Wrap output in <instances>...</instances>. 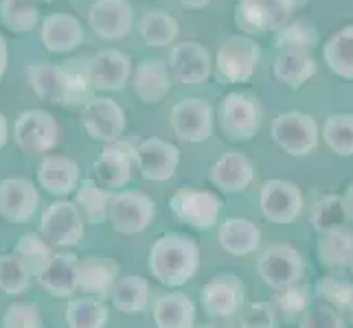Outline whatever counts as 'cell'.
I'll return each mask as SVG.
<instances>
[{"instance_id": "7c38bea8", "label": "cell", "mask_w": 353, "mask_h": 328, "mask_svg": "<svg viewBox=\"0 0 353 328\" xmlns=\"http://www.w3.org/2000/svg\"><path fill=\"white\" fill-rule=\"evenodd\" d=\"M169 208H172V212L182 223H187L196 230H206L217 221V217H220L222 199L213 195L211 190L185 186L172 197Z\"/></svg>"}, {"instance_id": "f1b7e54d", "label": "cell", "mask_w": 353, "mask_h": 328, "mask_svg": "<svg viewBox=\"0 0 353 328\" xmlns=\"http://www.w3.org/2000/svg\"><path fill=\"white\" fill-rule=\"evenodd\" d=\"M217 239H220L224 252L233 254V256H248L261 245V230L257 223H252L243 217H228L220 226Z\"/></svg>"}, {"instance_id": "ac0fdd59", "label": "cell", "mask_w": 353, "mask_h": 328, "mask_svg": "<svg viewBox=\"0 0 353 328\" xmlns=\"http://www.w3.org/2000/svg\"><path fill=\"white\" fill-rule=\"evenodd\" d=\"M88 22L101 40H123L134 27V11L128 0H94Z\"/></svg>"}, {"instance_id": "60d3db41", "label": "cell", "mask_w": 353, "mask_h": 328, "mask_svg": "<svg viewBox=\"0 0 353 328\" xmlns=\"http://www.w3.org/2000/svg\"><path fill=\"white\" fill-rule=\"evenodd\" d=\"M31 272L18 254H3L0 256V291L16 298L29 289Z\"/></svg>"}, {"instance_id": "8992f818", "label": "cell", "mask_w": 353, "mask_h": 328, "mask_svg": "<svg viewBox=\"0 0 353 328\" xmlns=\"http://www.w3.org/2000/svg\"><path fill=\"white\" fill-rule=\"evenodd\" d=\"M83 230H86V221H83L81 212L77 210L75 201L57 199L51 206H46V210L42 212L40 234L51 248L77 245L83 239Z\"/></svg>"}, {"instance_id": "f35d334b", "label": "cell", "mask_w": 353, "mask_h": 328, "mask_svg": "<svg viewBox=\"0 0 353 328\" xmlns=\"http://www.w3.org/2000/svg\"><path fill=\"white\" fill-rule=\"evenodd\" d=\"M323 138L334 153L353 155V114H332L323 125Z\"/></svg>"}, {"instance_id": "11a10c76", "label": "cell", "mask_w": 353, "mask_h": 328, "mask_svg": "<svg viewBox=\"0 0 353 328\" xmlns=\"http://www.w3.org/2000/svg\"><path fill=\"white\" fill-rule=\"evenodd\" d=\"M42 3H55V0H42Z\"/></svg>"}, {"instance_id": "9a60e30c", "label": "cell", "mask_w": 353, "mask_h": 328, "mask_svg": "<svg viewBox=\"0 0 353 328\" xmlns=\"http://www.w3.org/2000/svg\"><path fill=\"white\" fill-rule=\"evenodd\" d=\"M259 206L268 221L288 226L303 210V193L288 179H268L261 188Z\"/></svg>"}, {"instance_id": "9c48e42d", "label": "cell", "mask_w": 353, "mask_h": 328, "mask_svg": "<svg viewBox=\"0 0 353 328\" xmlns=\"http://www.w3.org/2000/svg\"><path fill=\"white\" fill-rule=\"evenodd\" d=\"M272 138L285 153L303 157L319 144V123L305 112H285L272 120Z\"/></svg>"}, {"instance_id": "8fae6325", "label": "cell", "mask_w": 353, "mask_h": 328, "mask_svg": "<svg viewBox=\"0 0 353 328\" xmlns=\"http://www.w3.org/2000/svg\"><path fill=\"white\" fill-rule=\"evenodd\" d=\"M125 112L117 101L108 96H92V99L81 107V125L86 133L103 144L121 140L125 131Z\"/></svg>"}, {"instance_id": "7bdbcfd3", "label": "cell", "mask_w": 353, "mask_h": 328, "mask_svg": "<svg viewBox=\"0 0 353 328\" xmlns=\"http://www.w3.org/2000/svg\"><path fill=\"white\" fill-rule=\"evenodd\" d=\"M319 42V33H316L314 24L310 20H296L290 22L285 29L279 31L276 35V46L279 48H312Z\"/></svg>"}, {"instance_id": "2e32d148", "label": "cell", "mask_w": 353, "mask_h": 328, "mask_svg": "<svg viewBox=\"0 0 353 328\" xmlns=\"http://www.w3.org/2000/svg\"><path fill=\"white\" fill-rule=\"evenodd\" d=\"M40 206L38 186L27 177H5L0 182V217L9 223H27Z\"/></svg>"}, {"instance_id": "ab89813d", "label": "cell", "mask_w": 353, "mask_h": 328, "mask_svg": "<svg viewBox=\"0 0 353 328\" xmlns=\"http://www.w3.org/2000/svg\"><path fill=\"white\" fill-rule=\"evenodd\" d=\"M347 221L349 219L345 212L343 195H323L316 201L314 212H312V223L316 232H321V234L334 232L338 228H345Z\"/></svg>"}, {"instance_id": "681fc988", "label": "cell", "mask_w": 353, "mask_h": 328, "mask_svg": "<svg viewBox=\"0 0 353 328\" xmlns=\"http://www.w3.org/2000/svg\"><path fill=\"white\" fill-rule=\"evenodd\" d=\"M343 204H345V212H347V219L353 223V184L347 188V193L343 195Z\"/></svg>"}, {"instance_id": "7dc6e473", "label": "cell", "mask_w": 353, "mask_h": 328, "mask_svg": "<svg viewBox=\"0 0 353 328\" xmlns=\"http://www.w3.org/2000/svg\"><path fill=\"white\" fill-rule=\"evenodd\" d=\"M307 298H310L307 289L294 285V287L283 289V294L279 296L276 305H279V309L283 311V315H285L288 320H294L296 315H301V311L303 313L307 311Z\"/></svg>"}, {"instance_id": "ee69618b", "label": "cell", "mask_w": 353, "mask_h": 328, "mask_svg": "<svg viewBox=\"0 0 353 328\" xmlns=\"http://www.w3.org/2000/svg\"><path fill=\"white\" fill-rule=\"evenodd\" d=\"M316 291L323 300H327L334 309L338 311H349L351 302H353V285L340 281V278H323V281L316 285Z\"/></svg>"}, {"instance_id": "3957f363", "label": "cell", "mask_w": 353, "mask_h": 328, "mask_svg": "<svg viewBox=\"0 0 353 328\" xmlns=\"http://www.w3.org/2000/svg\"><path fill=\"white\" fill-rule=\"evenodd\" d=\"M301 0H239L235 24L243 35H261L285 29Z\"/></svg>"}, {"instance_id": "8d00e7d4", "label": "cell", "mask_w": 353, "mask_h": 328, "mask_svg": "<svg viewBox=\"0 0 353 328\" xmlns=\"http://www.w3.org/2000/svg\"><path fill=\"white\" fill-rule=\"evenodd\" d=\"M0 20L11 33H29L38 27L40 9L35 0H3L0 3Z\"/></svg>"}, {"instance_id": "5bb4252c", "label": "cell", "mask_w": 353, "mask_h": 328, "mask_svg": "<svg viewBox=\"0 0 353 328\" xmlns=\"http://www.w3.org/2000/svg\"><path fill=\"white\" fill-rule=\"evenodd\" d=\"M169 70L172 77L185 86L206 83L213 75L211 51L200 42H180L169 53Z\"/></svg>"}, {"instance_id": "f6af8a7d", "label": "cell", "mask_w": 353, "mask_h": 328, "mask_svg": "<svg viewBox=\"0 0 353 328\" xmlns=\"http://www.w3.org/2000/svg\"><path fill=\"white\" fill-rule=\"evenodd\" d=\"M299 328H345V320L334 307H312L303 313Z\"/></svg>"}, {"instance_id": "4dcf8cb0", "label": "cell", "mask_w": 353, "mask_h": 328, "mask_svg": "<svg viewBox=\"0 0 353 328\" xmlns=\"http://www.w3.org/2000/svg\"><path fill=\"white\" fill-rule=\"evenodd\" d=\"M114 199V193L103 188L97 179H81L75 190V206L81 212L83 221L90 226L103 223L110 217V206Z\"/></svg>"}, {"instance_id": "7402d4cb", "label": "cell", "mask_w": 353, "mask_h": 328, "mask_svg": "<svg viewBox=\"0 0 353 328\" xmlns=\"http://www.w3.org/2000/svg\"><path fill=\"white\" fill-rule=\"evenodd\" d=\"M38 285L55 300H70L79 289V256L55 252L46 270L38 276Z\"/></svg>"}, {"instance_id": "e575fe53", "label": "cell", "mask_w": 353, "mask_h": 328, "mask_svg": "<svg viewBox=\"0 0 353 328\" xmlns=\"http://www.w3.org/2000/svg\"><path fill=\"white\" fill-rule=\"evenodd\" d=\"M180 33V24L178 20L161 9H152L148 11L141 22H139V35L141 40L152 46V48H163V46H172Z\"/></svg>"}, {"instance_id": "f5cc1de1", "label": "cell", "mask_w": 353, "mask_h": 328, "mask_svg": "<svg viewBox=\"0 0 353 328\" xmlns=\"http://www.w3.org/2000/svg\"><path fill=\"white\" fill-rule=\"evenodd\" d=\"M204 328H235V326H230V324H224V322H213V324H206Z\"/></svg>"}, {"instance_id": "7a4b0ae2", "label": "cell", "mask_w": 353, "mask_h": 328, "mask_svg": "<svg viewBox=\"0 0 353 328\" xmlns=\"http://www.w3.org/2000/svg\"><path fill=\"white\" fill-rule=\"evenodd\" d=\"M200 245L189 234L169 232L150 250V272L165 287L187 285L200 270Z\"/></svg>"}, {"instance_id": "44dd1931", "label": "cell", "mask_w": 353, "mask_h": 328, "mask_svg": "<svg viewBox=\"0 0 353 328\" xmlns=\"http://www.w3.org/2000/svg\"><path fill=\"white\" fill-rule=\"evenodd\" d=\"M137 160V151H134L128 142H110L103 144V149L94 162V177L97 182L108 188H123L132 177V166Z\"/></svg>"}, {"instance_id": "d590c367", "label": "cell", "mask_w": 353, "mask_h": 328, "mask_svg": "<svg viewBox=\"0 0 353 328\" xmlns=\"http://www.w3.org/2000/svg\"><path fill=\"white\" fill-rule=\"evenodd\" d=\"M64 320L68 328H105L110 315L108 307L97 298H70Z\"/></svg>"}, {"instance_id": "db71d44e", "label": "cell", "mask_w": 353, "mask_h": 328, "mask_svg": "<svg viewBox=\"0 0 353 328\" xmlns=\"http://www.w3.org/2000/svg\"><path fill=\"white\" fill-rule=\"evenodd\" d=\"M349 315H351V322H353V302H351V307H349Z\"/></svg>"}, {"instance_id": "30bf717a", "label": "cell", "mask_w": 353, "mask_h": 328, "mask_svg": "<svg viewBox=\"0 0 353 328\" xmlns=\"http://www.w3.org/2000/svg\"><path fill=\"white\" fill-rule=\"evenodd\" d=\"M156 217V204L141 190H119L110 206V223L119 234L134 237L148 230Z\"/></svg>"}, {"instance_id": "f546056e", "label": "cell", "mask_w": 353, "mask_h": 328, "mask_svg": "<svg viewBox=\"0 0 353 328\" xmlns=\"http://www.w3.org/2000/svg\"><path fill=\"white\" fill-rule=\"evenodd\" d=\"M154 322L158 328H193L196 324V305L187 294L172 291L154 302Z\"/></svg>"}, {"instance_id": "5b68a950", "label": "cell", "mask_w": 353, "mask_h": 328, "mask_svg": "<svg viewBox=\"0 0 353 328\" xmlns=\"http://www.w3.org/2000/svg\"><path fill=\"white\" fill-rule=\"evenodd\" d=\"M220 125L226 138L248 142L261 125V103L246 92H230L220 103Z\"/></svg>"}, {"instance_id": "c3c4849f", "label": "cell", "mask_w": 353, "mask_h": 328, "mask_svg": "<svg viewBox=\"0 0 353 328\" xmlns=\"http://www.w3.org/2000/svg\"><path fill=\"white\" fill-rule=\"evenodd\" d=\"M7 64H9V48H7V40H5L3 31H0V79L5 77Z\"/></svg>"}, {"instance_id": "e0dca14e", "label": "cell", "mask_w": 353, "mask_h": 328, "mask_svg": "<svg viewBox=\"0 0 353 328\" xmlns=\"http://www.w3.org/2000/svg\"><path fill=\"white\" fill-rule=\"evenodd\" d=\"M243 283L235 274L222 272L213 276L209 283H206L200 291V300L204 311L211 315V318H230L235 311L241 309L243 305Z\"/></svg>"}, {"instance_id": "9f6ffc18", "label": "cell", "mask_w": 353, "mask_h": 328, "mask_svg": "<svg viewBox=\"0 0 353 328\" xmlns=\"http://www.w3.org/2000/svg\"><path fill=\"white\" fill-rule=\"evenodd\" d=\"M351 270H353V267H351Z\"/></svg>"}, {"instance_id": "484cf974", "label": "cell", "mask_w": 353, "mask_h": 328, "mask_svg": "<svg viewBox=\"0 0 353 328\" xmlns=\"http://www.w3.org/2000/svg\"><path fill=\"white\" fill-rule=\"evenodd\" d=\"M209 177L222 193L237 195V193H243L252 184L254 168L246 153L233 149V151H226L220 160L211 166Z\"/></svg>"}, {"instance_id": "cb8c5ba5", "label": "cell", "mask_w": 353, "mask_h": 328, "mask_svg": "<svg viewBox=\"0 0 353 328\" xmlns=\"http://www.w3.org/2000/svg\"><path fill=\"white\" fill-rule=\"evenodd\" d=\"M40 38L48 53L66 55L83 42V24L66 11L48 14L40 24Z\"/></svg>"}, {"instance_id": "603a6c76", "label": "cell", "mask_w": 353, "mask_h": 328, "mask_svg": "<svg viewBox=\"0 0 353 328\" xmlns=\"http://www.w3.org/2000/svg\"><path fill=\"white\" fill-rule=\"evenodd\" d=\"M81 182L79 164L68 155H44L38 168V184L53 197H66L75 193Z\"/></svg>"}, {"instance_id": "74e56055", "label": "cell", "mask_w": 353, "mask_h": 328, "mask_svg": "<svg viewBox=\"0 0 353 328\" xmlns=\"http://www.w3.org/2000/svg\"><path fill=\"white\" fill-rule=\"evenodd\" d=\"M14 254H18V256L24 261V265H27V270L31 272V276L38 278L46 270V265L51 263L55 252L44 241L42 234L38 237L35 232H24L16 243Z\"/></svg>"}, {"instance_id": "1f68e13d", "label": "cell", "mask_w": 353, "mask_h": 328, "mask_svg": "<svg viewBox=\"0 0 353 328\" xmlns=\"http://www.w3.org/2000/svg\"><path fill=\"white\" fill-rule=\"evenodd\" d=\"M316 254H319L321 265H325L327 270L353 267V230L345 226L323 234L319 245H316Z\"/></svg>"}, {"instance_id": "d4e9b609", "label": "cell", "mask_w": 353, "mask_h": 328, "mask_svg": "<svg viewBox=\"0 0 353 328\" xmlns=\"http://www.w3.org/2000/svg\"><path fill=\"white\" fill-rule=\"evenodd\" d=\"M172 70L163 62V59H143L134 66L132 86L137 96L148 105H154L163 101L172 90Z\"/></svg>"}, {"instance_id": "277c9868", "label": "cell", "mask_w": 353, "mask_h": 328, "mask_svg": "<svg viewBox=\"0 0 353 328\" xmlns=\"http://www.w3.org/2000/svg\"><path fill=\"white\" fill-rule=\"evenodd\" d=\"M261 59V46L250 35H230L215 55V77L222 83L248 81Z\"/></svg>"}, {"instance_id": "4fadbf2b", "label": "cell", "mask_w": 353, "mask_h": 328, "mask_svg": "<svg viewBox=\"0 0 353 328\" xmlns=\"http://www.w3.org/2000/svg\"><path fill=\"white\" fill-rule=\"evenodd\" d=\"M172 129L182 142H204L213 136V107L209 101L189 96L174 105Z\"/></svg>"}, {"instance_id": "52a82bcc", "label": "cell", "mask_w": 353, "mask_h": 328, "mask_svg": "<svg viewBox=\"0 0 353 328\" xmlns=\"http://www.w3.org/2000/svg\"><path fill=\"white\" fill-rule=\"evenodd\" d=\"M14 140L20 151L29 155L48 153L59 142V125L46 109H27L16 118Z\"/></svg>"}, {"instance_id": "ba28073f", "label": "cell", "mask_w": 353, "mask_h": 328, "mask_svg": "<svg viewBox=\"0 0 353 328\" xmlns=\"http://www.w3.org/2000/svg\"><path fill=\"white\" fill-rule=\"evenodd\" d=\"M257 272L268 287L283 291L303 281V276H305V261H303L296 248L288 245V243H279V245L268 248L261 254Z\"/></svg>"}, {"instance_id": "d6986e66", "label": "cell", "mask_w": 353, "mask_h": 328, "mask_svg": "<svg viewBox=\"0 0 353 328\" xmlns=\"http://www.w3.org/2000/svg\"><path fill=\"white\" fill-rule=\"evenodd\" d=\"M88 75L94 90H121L134 75L132 57L117 48H105L88 59Z\"/></svg>"}, {"instance_id": "bcb514c9", "label": "cell", "mask_w": 353, "mask_h": 328, "mask_svg": "<svg viewBox=\"0 0 353 328\" xmlns=\"http://www.w3.org/2000/svg\"><path fill=\"white\" fill-rule=\"evenodd\" d=\"M241 328H276V311L270 302H252L241 315Z\"/></svg>"}, {"instance_id": "83f0119b", "label": "cell", "mask_w": 353, "mask_h": 328, "mask_svg": "<svg viewBox=\"0 0 353 328\" xmlns=\"http://www.w3.org/2000/svg\"><path fill=\"white\" fill-rule=\"evenodd\" d=\"M119 278V267L105 256H86L79 261V289L88 298L105 300L112 294Z\"/></svg>"}, {"instance_id": "d6a6232c", "label": "cell", "mask_w": 353, "mask_h": 328, "mask_svg": "<svg viewBox=\"0 0 353 328\" xmlns=\"http://www.w3.org/2000/svg\"><path fill=\"white\" fill-rule=\"evenodd\" d=\"M110 300L123 315H139L148 307L150 285L143 276H121L112 287Z\"/></svg>"}, {"instance_id": "4316f807", "label": "cell", "mask_w": 353, "mask_h": 328, "mask_svg": "<svg viewBox=\"0 0 353 328\" xmlns=\"http://www.w3.org/2000/svg\"><path fill=\"white\" fill-rule=\"evenodd\" d=\"M316 70H319V64H316L312 51H307V48H279V55L272 64L274 79L292 90L305 86L316 75Z\"/></svg>"}, {"instance_id": "836d02e7", "label": "cell", "mask_w": 353, "mask_h": 328, "mask_svg": "<svg viewBox=\"0 0 353 328\" xmlns=\"http://www.w3.org/2000/svg\"><path fill=\"white\" fill-rule=\"evenodd\" d=\"M323 57L334 75L353 81V24L336 31L325 42Z\"/></svg>"}, {"instance_id": "ffe728a7", "label": "cell", "mask_w": 353, "mask_h": 328, "mask_svg": "<svg viewBox=\"0 0 353 328\" xmlns=\"http://www.w3.org/2000/svg\"><path fill=\"white\" fill-rule=\"evenodd\" d=\"M137 164L145 179L167 182L176 175V168L180 164V151L169 140L145 138L137 149Z\"/></svg>"}, {"instance_id": "f907efd6", "label": "cell", "mask_w": 353, "mask_h": 328, "mask_svg": "<svg viewBox=\"0 0 353 328\" xmlns=\"http://www.w3.org/2000/svg\"><path fill=\"white\" fill-rule=\"evenodd\" d=\"M7 140H9V125H7L5 114L0 112V151H3V147L7 144Z\"/></svg>"}, {"instance_id": "6da1fadb", "label": "cell", "mask_w": 353, "mask_h": 328, "mask_svg": "<svg viewBox=\"0 0 353 328\" xmlns=\"http://www.w3.org/2000/svg\"><path fill=\"white\" fill-rule=\"evenodd\" d=\"M27 81L42 101L72 107L92 99V83L86 59H68L64 64L33 62L27 68Z\"/></svg>"}, {"instance_id": "b9f144b4", "label": "cell", "mask_w": 353, "mask_h": 328, "mask_svg": "<svg viewBox=\"0 0 353 328\" xmlns=\"http://www.w3.org/2000/svg\"><path fill=\"white\" fill-rule=\"evenodd\" d=\"M0 328H44L40 307L33 302H11L0 318Z\"/></svg>"}, {"instance_id": "816d5d0a", "label": "cell", "mask_w": 353, "mask_h": 328, "mask_svg": "<svg viewBox=\"0 0 353 328\" xmlns=\"http://www.w3.org/2000/svg\"><path fill=\"white\" fill-rule=\"evenodd\" d=\"M178 3L187 9H204V7H209L213 0H178Z\"/></svg>"}]
</instances>
